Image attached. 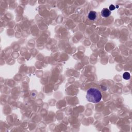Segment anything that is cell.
Wrapping results in <instances>:
<instances>
[{
    "mask_svg": "<svg viewBox=\"0 0 132 132\" xmlns=\"http://www.w3.org/2000/svg\"><path fill=\"white\" fill-rule=\"evenodd\" d=\"M87 100L93 103H98L102 99V94L98 89L91 88L87 90L86 94Z\"/></svg>",
    "mask_w": 132,
    "mask_h": 132,
    "instance_id": "cell-1",
    "label": "cell"
},
{
    "mask_svg": "<svg viewBox=\"0 0 132 132\" xmlns=\"http://www.w3.org/2000/svg\"><path fill=\"white\" fill-rule=\"evenodd\" d=\"M111 11L107 8H104L101 11V15L104 18H108L111 15Z\"/></svg>",
    "mask_w": 132,
    "mask_h": 132,
    "instance_id": "cell-2",
    "label": "cell"
},
{
    "mask_svg": "<svg viewBox=\"0 0 132 132\" xmlns=\"http://www.w3.org/2000/svg\"><path fill=\"white\" fill-rule=\"evenodd\" d=\"M88 17L89 19L90 20H92V21L95 20L97 17V12H95L94 11H90L88 15Z\"/></svg>",
    "mask_w": 132,
    "mask_h": 132,
    "instance_id": "cell-3",
    "label": "cell"
},
{
    "mask_svg": "<svg viewBox=\"0 0 132 132\" xmlns=\"http://www.w3.org/2000/svg\"><path fill=\"white\" fill-rule=\"evenodd\" d=\"M123 78L124 80H128L131 78V75L130 74L127 72H125L123 74Z\"/></svg>",
    "mask_w": 132,
    "mask_h": 132,
    "instance_id": "cell-4",
    "label": "cell"
},
{
    "mask_svg": "<svg viewBox=\"0 0 132 132\" xmlns=\"http://www.w3.org/2000/svg\"><path fill=\"white\" fill-rule=\"evenodd\" d=\"M109 8H110V9L109 10H110V11H114V10H115L116 7L114 5H111L110 6V7H109Z\"/></svg>",
    "mask_w": 132,
    "mask_h": 132,
    "instance_id": "cell-5",
    "label": "cell"
}]
</instances>
